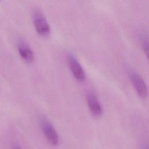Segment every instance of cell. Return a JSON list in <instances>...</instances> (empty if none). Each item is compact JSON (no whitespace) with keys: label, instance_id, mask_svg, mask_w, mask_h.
<instances>
[{"label":"cell","instance_id":"6","mask_svg":"<svg viewBox=\"0 0 149 149\" xmlns=\"http://www.w3.org/2000/svg\"><path fill=\"white\" fill-rule=\"evenodd\" d=\"M18 51L20 56L26 62H31L34 59V53L31 48L24 42H20L18 45Z\"/></svg>","mask_w":149,"mask_h":149},{"label":"cell","instance_id":"8","mask_svg":"<svg viewBox=\"0 0 149 149\" xmlns=\"http://www.w3.org/2000/svg\"><path fill=\"white\" fill-rule=\"evenodd\" d=\"M15 149H20V148H18V147H17V148H16Z\"/></svg>","mask_w":149,"mask_h":149},{"label":"cell","instance_id":"7","mask_svg":"<svg viewBox=\"0 0 149 149\" xmlns=\"http://www.w3.org/2000/svg\"><path fill=\"white\" fill-rule=\"evenodd\" d=\"M140 41L141 43V47L146 53V55H148V41L147 34L145 33H142L140 35Z\"/></svg>","mask_w":149,"mask_h":149},{"label":"cell","instance_id":"4","mask_svg":"<svg viewBox=\"0 0 149 149\" xmlns=\"http://www.w3.org/2000/svg\"><path fill=\"white\" fill-rule=\"evenodd\" d=\"M68 62L71 72L76 79L79 81H83L86 78L85 73L76 57L73 54H69Z\"/></svg>","mask_w":149,"mask_h":149},{"label":"cell","instance_id":"2","mask_svg":"<svg viewBox=\"0 0 149 149\" xmlns=\"http://www.w3.org/2000/svg\"><path fill=\"white\" fill-rule=\"evenodd\" d=\"M128 76L136 89L137 94L143 98H146L147 95L148 91L146 84L143 79L134 70L129 69Z\"/></svg>","mask_w":149,"mask_h":149},{"label":"cell","instance_id":"3","mask_svg":"<svg viewBox=\"0 0 149 149\" xmlns=\"http://www.w3.org/2000/svg\"><path fill=\"white\" fill-rule=\"evenodd\" d=\"M40 123L44 134L48 141L53 146H58L59 136L52 124L45 118L41 119Z\"/></svg>","mask_w":149,"mask_h":149},{"label":"cell","instance_id":"1","mask_svg":"<svg viewBox=\"0 0 149 149\" xmlns=\"http://www.w3.org/2000/svg\"><path fill=\"white\" fill-rule=\"evenodd\" d=\"M33 22L36 31L41 36H47L50 33V26L43 13L36 9L33 14Z\"/></svg>","mask_w":149,"mask_h":149},{"label":"cell","instance_id":"5","mask_svg":"<svg viewBox=\"0 0 149 149\" xmlns=\"http://www.w3.org/2000/svg\"><path fill=\"white\" fill-rule=\"evenodd\" d=\"M86 100L88 108L91 113L95 116H99L102 113V106L98 101L96 94L92 91L87 93Z\"/></svg>","mask_w":149,"mask_h":149},{"label":"cell","instance_id":"9","mask_svg":"<svg viewBox=\"0 0 149 149\" xmlns=\"http://www.w3.org/2000/svg\"><path fill=\"white\" fill-rule=\"evenodd\" d=\"M146 149H147V148H146Z\"/></svg>","mask_w":149,"mask_h":149}]
</instances>
